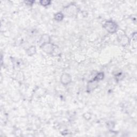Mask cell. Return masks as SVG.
Here are the masks:
<instances>
[{
	"mask_svg": "<svg viewBox=\"0 0 137 137\" xmlns=\"http://www.w3.org/2000/svg\"><path fill=\"white\" fill-rule=\"evenodd\" d=\"M25 3L28 6H32L33 3L35 2L34 1H25Z\"/></svg>",
	"mask_w": 137,
	"mask_h": 137,
	"instance_id": "30bf717a",
	"label": "cell"
},
{
	"mask_svg": "<svg viewBox=\"0 0 137 137\" xmlns=\"http://www.w3.org/2000/svg\"><path fill=\"white\" fill-rule=\"evenodd\" d=\"M77 8L76 6L71 4L70 6L66 7V8H65V9H64V10L65 11V12H66L67 16H73L75 15V14H76L77 12Z\"/></svg>",
	"mask_w": 137,
	"mask_h": 137,
	"instance_id": "3957f363",
	"label": "cell"
},
{
	"mask_svg": "<svg viewBox=\"0 0 137 137\" xmlns=\"http://www.w3.org/2000/svg\"><path fill=\"white\" fill-rule=\"evenodd\" d=\"M36 49L35 46H31L26 50V53L29 56H32L36 53Z\"/></svg>",
	"mask_w": 137,
	"mask_h": 137,
	"instance_id": "8992f818",
	"label": "cell"
},
{
	"mask_svg": "<svg viewBox=\"0 0 137 137\" xmlns=\"http://www.w3.org/2000/svg\"><path fill=\"white\" fill-rule=\"evenodd\" d=\"M41 48H42L43 50L46 53L52 55L54 56H58L60 54V50L59 47L50 43L45 44L41 47Z\"/></svg>",
	"mask_w": 137,
	"mask_h": 137,
	"instance_id": "6da1fadb",
	"label": "cell"
},
{
	"mask_svg": "<svg viewBox=\"0 0 137 137\" xmlns=\"http://www.w3.org/2000/svg\"><path fill=\"white\" fill-rule=\"evenodd\" d=\"M40 4L44 6V7H47L50 4V3H51V1H47V0H45V1H40L39 2Z\"/></svg>",
	"mask_w": 137,
	"mask_h": 137,
	"instance_id": "9c48e42d",
	"label": "cell"
},
{
	"mask_svg": "<svg viewBox=\"0 0 137 137\" xmlns=\"http://www.w3.org/2000/svg\"><path fill=\"white\" fill-rule=\"evenodd\" d=\"M72 81L71 76L68 73H63L61 77V82L64 85H67L70 84Z\"/></svg>",
	"mask_w": 137,
	"mask_h": 137,
	"instance_id": "277c9868",
	"label": "cell"
},
{
	"mask_svg": "<svg viewBox=\"0 0 137 137\" xmlns=\"http://www.w3.org/2000/svg\"><path fill=\"white\" fill-rule=\"evenodd\" d=\"M50 39L49 36L47 34H44L41 37L39 42V45L41 47L45 44L50 43Z\"/></svg>",
	"mask_w": 137,
	"mask_h": 137,
	"instance_id": "5b68a950",
	"label": "cell"
},
{
	"mask_svg": "<svg viewBox=\"0 0 137 137\" xmlns=\"http://www.w3.org/2000/svg\"><path fill=\"white\" fill-rule=\"evenodd\" d=\"M103 26L109 33L112 34L116 33L118 29V25L113 20H108L106 22Z\"/></svg>",
	"mask_w": 137,
	"mask_h": 137,
	"instance_id": "7a4b0ae2",
	"label": "cell"
},
{
	"mask_svg": "<svg viewBox=\"0 0 137 137\" xmlns=\"http://www.w3.org/2000/svg\"><path fill=\"white\" fill-rule=\"evenodd\" d=\"M120 40L119 43L123 45V46H126L129 43V39L128 38L125 36V35H123L122 36L120 37Z\"/></svg>",
	"mask_w": 137,
	"mask_h": 137,
	"instance_id": "ba28073f",
	"label": "cell"
},
{
	"mask_svg": "<svg viewBox=\"0 0 137 137\" xmlns=\"http://www.w3.org/2000/svg\"><path fill=\"white\" fill-rule=\"evenodd\" d=\"M64 17V15L63 14V13H62L61 12H57V13H56L55 15L54 16V19L55 20L57 21V22H61L62 21L63 18Z\"/></svg>",
	"mask_w": 137,
	"mask_h": 137,
	"instance_id": "52a82bcc",
	"label": "cell"
}]
</instances>
